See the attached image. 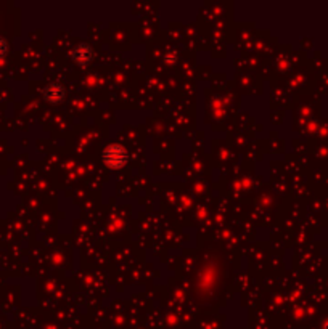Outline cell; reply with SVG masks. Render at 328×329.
<instances>
[{
	"mask_svg": "<svg viewBox=\"0 0 328 329\" xmlns=\"http://www.w3.org/2000/svg\"><path fill=\"white\" fill-rule=\"evenodd\" d=\"M105 162H107L111 169H118L124 164L125 161V153L121 146H110L107 151H105Z\"/></svg>",
	"mask_w": 328,
	"mask_h": 329,
	"instance_id": "6da1fadb",
	"label": "cell"
},
{
	"mask_svg": "<svg viewBox=\"0 0 328 329\" xmlns=\"http://www.w3.org/2000/svg\"><path fill=\"white\" fill-rule=\"evenodd\" d=\"M45 97H47V100L57 103V101H60L63 97H65V89H63L61 86H52V87L47 89Z\"/></svg>",
	"mask_w": 328,
	"mask_h": 329,
	"instance_id": "7a4b0ae2",
	"label": "cell"
},
{
	"mask_svg": "<svg viewBox=\"0 0 328 329\" xmlns=\"http://www.w3.org/2000/svg\"><path fill=\"white\" fill-rule=\"evenodd\" d=\"M74 58H76L79 63H87L92 58V50L86 45H81L74 50Z\"/></svg>",
	"mask_w": 328,
	"mask_h": 329,
	"instance_id": "3957f363",
	"label": "cell"
}]
</instances>
